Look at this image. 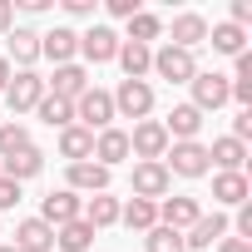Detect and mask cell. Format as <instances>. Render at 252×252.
Instances as JSON below:
<instances>
[{
    "mask_svg": "<svg viewBox=\"0 0 252 252\" xmlns=\"http://www.w3.org/2000/svg\"><path fill=\"white\" fill-rule=\"evenodd\" d=\"M74 119H79V129H114V99H109V89H84L79 99H74Z\"/></svg>",
    "mask_w": 252,
    "mask_h": 252,
    "instance_id": "obj_1",
    "label": "cell"
},
{
    "mask_svg": "<svg viewBox=\"0 0 252 252\" xmlns=\"http://www.w3.org/2000/svg\"><path fill=\"white\" fill-rule=\"evenodd\" d=\"M109 99H114V114H124V119H149V109H154V84H149V79H119V89H114Z\"/></svg>",
    "mask_w": 252,
    "mask_h": 252,
    "instance_id": "obj_2",
    "label": "cell"
},
{
    "mask_svg": "<svg viewBox=\"0 0 252 252\" xmlns=\"http://www.w3.org/2000/svg\"><path fill=\"white\" fill-rule=\"evenodd\" d=\"M129 154H139V163H163V154H168V134H163L158 119H139V124H134Z\"/></svg>",
    "mask_w": 252,
    "mask_h": 252,
    "instance_id": "obj_3",
    "label": "cell"
},
{
    "mask_svg": "<svg viewBox=\"0 0 252 252\" xmlns=\"http://www.w3.org/2000/svg\"><path fill=\"white\" fill-rule=\"evenodd\" d=\"M154 74H158V79H168V84H193L198 60H193V50L163 45V50H154Z\"/></svg>",
    "mask_w": 252,
    "mask_h": 252,
    "instance_id": "obj_4",
    "label": "cell"
},
{
    "mask_svg": "<svg viewBox=\"0 0 252 252\" xmlns=\"http://www.w3.org/2000/svg\"><path fill=\"white\" fill-rule=\"evenodd\" d=\"M163 168L168 173H178V178H203L213 163H208V144H168V154H163Z\"/></svg>",
    "mask_w": 252,
    "mask_h": 252,
    "instance_id": "obj_5",
    "label": "cell"
},
{
    "mask_svg": "<svg viewBox=\"0 0 252 252\" xmlns=\"http://www.w3.org/2000/svg\"><path fill=\"white\" fill-rule=\"evenodd\" d=\"M40 99H45V79H40L35 69L10 74V84H5V104H10V114H30Z\"/></svg>",
    "mask_w": 252,
    "mask_h": 252,
    "instance_id": "obj_6",
    "label": "cell"
},
{
    "mask_svg": "<svg viewBox=\"0 0 252 252\" xmlns=\"http://www.w3.org/2000/svg\"><path fill=\"white\" fill-rule=\"evenodd\" d=\"M227 94H232V79H227V74H218V69H208V74L198 69V74H193V109H198V114L222 109Z\"/></svg>",
    "mask_w": 252,
    "mask_h": 252,
    "instance_id": "obj_7",
    "label": "cell"
},
{
    "mask_svg": "<svg viewBox=\"0 0 252 252\" xmlns=\"http://www.w3.org/2000/svg\"><path fill=\"white\" fill-rule=\"evenodd\" d=\"M79 213H84V203H79V193H69V188H55V193L40 198V222H50V227H64V222H74Z\"/></svg>",
    "mask_w": 252,
    "mask_h": 252,
    "instance_id": "obj_8",
    "label": "cell"
},
{
    "mask_svg": "<svg viewBox=\"0 0 252 252\" xmlns=\"http://www.w3.org/2000/svg\"><path fill=\"white\" fill-rule=\"evenodd\" d=\"M119 45H124V40H119L109 25H94V30L79 35V55H84L89 64H109V60L119 55Z\"/></svg>",
    "mask_w": 252,
    "mask_h": 252,
    "instance_id": "obj_9",
    "label": "cell"
},
{
    "mask_svg": "<svg viewBox=\"0 0 252 252\" xmlns=\"http://www.w3.org/2000/svg\"><path fill=\"white\" fill-rule=\"evenodd\" d=\"M168 188H173V173H168L163 163H134V198L158 203Z\"/></svg>",
    "mask_w": 252,
    "mask_h": 252,
    "instance_id": "obj_10",
    "label": "cell"
},
{
    "mask_svg": "<svg viewBox=\"0 0 252 252\" xmlns=\"http://www.w3.org/2000/svg\"><path fill=\"white\" fill-rule=\"evenodd\" d=\"M198 129H203V114H198L193 104H173V114L163 119L168 144H193V139H198Z\"/></svg>",
    "mask_w": 252,
    "mask_h": 252,
    "instance_id": "obj_11",
    "label": "cell"
},
{
    "mask_svg": "<svg viewBox=\"0 0 252 252\" xmlns=\"http://www.w3.org/2000/svg\"><path fill=\"white\" fill-rule=\"evenodd\" d=\"M198 218H203L198 198H163V203H158V222H163V227H173V232H188Z\"/></svg>",
    "mask_w": 252,
    "mask_h": 252,
    "instance_id": "obj_12",
    "label": "cell"
},
{
    "mask_svg": "<svg viewBox=\"0 0 252 252\" xmlns=\"http://www.w3.org/2000/svg\"><path fill=\"white\" fill-rule=\"evenodd\" d=\"M124 158H129V134H124V129H99L94 134V163L99 168H114Z\"/></svg>",
    "mask_w": 252,
    "mask_h": 252,
    "instance_id": "obj_13",
    "label": "cell"
},
{
    "mask_svg": "<svg viewBox=\"0 0 252 252\" xmlns=\"http://www.w3.org/2000/svg\"><path fill=\"white\" fill-rule=\"evenodd\" d=\"M40 55H50L55 69H60V64H74V55H79V35L64 30V25H55L50 35H40Z\"/></svg>",
    "mask_w": 252,
    "mask_h": 252,
    "instance_id": "obj_14",
    "label": "cell"
},
{
    "mask_svg": "<svg viewBox=\"0 0 252 252\" xmlns=\"http://www.w3.org/2000/svg\"><path fill=\"white\" fill-rule=\"evenodd\" d=\"M10 247H20V252H55V227L40 222V218H25L15 227V242Z\"/></svg>",
    "mask_w": 252,
    "mask_h": 252,
    "instance_id": "obj_15",
    "label": "cell"
},
{
    "mask_svg": "<svg viewBox=\"0 0 252 252\" xmlns=\"http://www.w3.org/2000/svg\"><path fill=\"white\" fill-rule=\"evenodd\" d=\"M69 193H109V168H99L94 158L69 163Z\"/></svg>",
    "mask_w": 252,
    "mask_h": 252,
    "instance_id": "obj_16",
    "label": "cell"
},
{
    "mask_svg": "<svg viewBox=\"0 0 252 252\" xmlns=\"http://www.w3.org/2000/svg\"><path fill=\"white\" fill-rule=\"evenodd\" d=\"M222 237H227V218H222V213H213V218L203 213V218H198V222L188 227V237H183V247H193V252H203V247H213V242H222Z\"/></svg>",
    "mask_w": 252,
    "mask_h": 252,
    "instance_id": "obj_17",
    "label": "cell"
},
{
    "mask_svg": "<svg viewBox=\"0 0 252 252\" xmlns=\"http://www.w3.org/2000/svg\"><path fill=\"white\" fill-rule=\"evenodd\" d=\"M208 40V20L198 15V10H183V15H173V40L168 45H178V50H193V45H203Z\"/></svg>",
    "mask_w": 252,
    "mask_h": 252,
    "instance_id": "obj_18",
    "label": "cell"
},
{
    "mask_svg": "<svg viewBox=\"0 0 252 252\" xmlns=\"http://www.w3.org/2000/svg\"><path fill=\"white\" fill-rule=\"evenodd\" d=\"M5 45H10V60H15L20 69H30V64L40 60V30H30V25H15V30L5 35Z\"/></svg>",
    "mask_w": 252,
    "mask_h": 252,
    "instance_id": "obj_19",
    "label": "cell"
},
{
    "mask_svg": "<svg viewBox=\"0 0 252 252\" xmlns=\"http://www.w3.org/2000/svg\"><path fill=\"white\" fill-rule=\"evenodd\" d=\"M84 89H89V69H84V64H60V69H55V89H45V94H55V99H69V104H74Z\"/></svg>",
    "mask_w": 252,
    "mask_h": 252,
    "instance_id": "obj_20",
    "label": "cell"
},
{
    "mask_svg": "<svg viewBox=\"0 0 252 252\" xmlns=\"http://www.w3.org/2000/svg\"><path fill=\"white\" fill-rule=\"evenodd\" d=\"M114 60L124 64V79H144V74L154 69V50H149V45H134V40H124Z\"/></svg>",
    "mask_w": 252,
    "mask_h": 252,
    "instance_id": "obj_21",
    "label": "cell"
},
{
    "mask_svg": "<svg viewBox=\"0 0 252 252\" xmlns=\"http://www.w3.org/2000/svg\"><path fill=\"white\" fill-rule=\"evenodd\" d=\"M119 222L134 227V232H149V227H158V203H149V198H129V203L119 208Z\"/></svg>",
    "mask_w": 252,
    "mask_h": 252,
    "instance_id": "obj_22",
    "label": "cell"
},
{
    "mask_svg": "<svg viewBox=\"0 0 252 252\" xmlns=\"http://www.w3.org/2000/svg\"><path fill=\"white\" fill-rule=\"evenodd\" d=\"M45 168V154L40 149H25V154H15V158H0V178H10V183H25V178H35Z\"/></svg>",
    "mask_w": 252,
    "mask_h": 252,
    "instance_id": "obj_23",
    "label": "cell"
},
{
    "mask_svg": "<svg viewBox=\"0 0 252 252\" xmlns=\"http://www.w3.org/2000/svg\"><path fill=\"white\" fill-rule=\"evenodd\" d=\"M60 154H64L69 163H84V158H94V134H89V129H79V124L60 129Z\"/></svg>",
    "mask_w": 252,
    "mask_h": 252,
    "instance_id": "obj_24",
    "label": "cell"
},
{
    "mask_svg": "<svg viewBox=\"0 0 252 252\" xmlns=\"http://www.w3.org/2000/svg\"><path fill=\"white\" fill-rule=\"evenodd\" d=\"M242 158H247V144L237 139H213L208 149V163H218V173H242Z\"/></svg>",
    "mask_w": 252,
    "mask_h": 252,
    "instance_id": "obj_25",
    "label": "cell"
},
{
    "mask_svg": "<svg viewBox=\"0 0 252 252\" xmlns=\"http://www.w3.org/2000/svg\"><path fill=\"white\" fill-rule=\"evenodd\" d=\"M247 193H252V188H247V173H218V178H213V198H218L222 208H242Z\"/></svg>",
    "mask_w": 252,
    "mask_h": 252,
    "instance_id": "obj_26",
    "label": "cell"
},
{
    "mask_svg": "<svg viewBox=\"0 0 252 252\" xmlns=\"http://www.w3.org/2000/svg\"><path fill=\"white\" fill-rule=\"evenodd\" d=\"M79 218H84L94 232H99V227H114V222H119V198H109V193H94V198L84 203V213H79Z\"/></svg>",
    "mask_w": 252,
    "mask_h": 252,
    "instance_id": "obj_27",
    "label": "cell"
},
{
    "mask_svg": "<svg viewBox=\"0 0 252 252\" xmlns=\"http://www.w3.org/2000/svg\"><path fill=\"white\" fill-rule=\"evenodd\" d=\"M89 242H94V227H89L84 218L55 227V247H60V252H89Z\"/></svg>",
    "mask_w": 252,
    "mask_h": 252,
    "instance_id": "obj_28",
    "label": "cell"
},
{
    "mask_svg": "<svg viewBox=\"0 0 252 252\" xmlns=\"http://www.w3.org/2000/svg\"><path fill=\"white\" fill-rule=\"evenodd\" d=\"M208 40H213V50H218V55H232V60H237V55L247 50V30H237L232 20L213 25V30H208Z\"/></svg>",
    "mask_w": 252,
    "mask_h": 252,
    "instance_id": "obj_29",
    "label": "cell"
},
{
    "mask_svg": "<svg viewBox=\"0 0 252 252\" xmlns=\"http://www.w3.org/2000/svg\"><path fill=\"white\" fill-rule=\"evenodd\" d=\"M35 114L50 124V129H69V124H74V104H69V99H55V94H45V99L35 104Z\"/></svg>",
    "mask_w": 252,
    "mask_h": 252,
    "instance_id": "obj_30",
    "label": "cell"
},
{
    "mask_svg": "<svg viewBox=\"0 0 252 252\" xmlns=\"http://www.w3.org/2000/svg\"><path fill=\"white\" fill-rule=\"evenodd\" d=\"M25 149H35V139H30L25 124H0V158H15Z\"/></svg>",
    "mask_w": 252,
    "mask_h": 252,
    "instance_id": "obj_31",
    "label": "cell"
},
{
    "mask_svg": "<svg viewBox=\"0 0 252 252\" xmlns=\"http://www.w3.org/2000/svg\"><path fill=\"white\" fill-rule=\"evenodd\" d=\"M158 35H163V20H158V15L139 10V15L129 20V40H134V45H149V40H158Z\"/></svg>",
    "mask_w": 252,
    "mask_h": 252,
    "instance_id": "obj_32",
    "label": "cell"
},
{
    "mask_svg": "<svg viewBox=\"0 0 252 252\" xmlns=\"http://www.w3.org/2000/svg\"><path fill=\"white\" fill-rule=\"evenodd\" d=\"M144 247H149V252H188V247H183V232H173V227H163V222L149 227Z\"/></svg>",
    "mask_w": 252,
    "mask_h": 252,
    "instance_id": "obj_33",
    "label": "cell"
},
{
    "mask_svg": "<svg viewBox=\"0 0 252 252\" xmlns=\"http://www.w3.org/2000/svg\"><path fill=\"white\" fill-rule=\"evenodd\" d=\"M104 5H109V15H114V20H134V15L144 10L139 0H104Z\"/></svg>",
    "mask_w": 252,
    "mask_h": 252,
    "instance_id": "obj_34",
    "label": "cell"
},
{
    "mask_svg": "<svg viewBox=\"0 0 252 252\" xmlns=\"http://www.w3.org/2000/svg\"><path fill=\"white\" fill-rule=\"evenodd\" d=\"M227 139H237V144H247V139H252V109H242V114L232 119V134H227Z\"/></svg>",
    "mask_w": 252,
    "mask_h": 252,
    "instance_id": "obj_35",
    "label": "cell"
},
{
    "mask_svg": "<svg viewBox=\"0 0 252 252\" xmlns=\"http://www.w3.org/2000/svg\"><path fill=\"white\" fill-rule=\"evenodd\" d=\"M15 203H20V183L0 178V213H5V208H15Z\"/></svg>",
    "mask_w": 252,
    "mask_h": 252,
    "instance_id": "obj_36",
    "label": "cell"
},
{
    "mask_svg": "<svg viewBox=\"0 0 252 252\" xmlns=\"http://www.w3.org/2000/svg\"><path fill=\"white\" fill-rule=\"evenodd\" d=\"M237 237H242V242H252V203H242V208H237Z\"/></svg>",
    "mask_w": 252,
    "mask_h": 252,
    "instance_id": "obj_37",
    "label": "cell"
},
{
    "mask_svg": "<svg viewBox=\"0 0 252 252\" xmlns=\"http://www.w3.org/2000/svg\"><path fill=\"white\" fill-rule=\"evenodd\" d=\"M15 30V0H0V35Z\"/></svg>",
    "mask_w": 252,
    "mask_h": 252,
    "instance_id": "obj_38",
    "label": "cell"
},
{
    "mask_svg": "<svg viewBox=\"0 0 252 252\" xmlns=\"http://www.w3.org/2000/svg\"><path fill=\"white\" fill-rule=\"evenodd\" d=\"M247 20H252V0H232V25L242 30Z\"/></svg>",
    "mask_w": 252,
    "mask_h": 252,
    "instance_id": "obj_39",
    "label": "cell"
},
{
    "mask_svg": "<svg viewBox=\"0 0 252 252\" xmlns=\"http://www.w3.org/2000/svg\"><path fill=\"white\" fill-rule=\"evenodd\" d=\"M218 252H252V242H242V237H222Z\"/></svg>",
    "mask_w": 252,
    "mask_h": 252,
    "instance_id": "obj_40",
    "label": "cell"
},
{
    "mask_svg": "<svg viewBox=\"0 0 252 252\" xmlns=\"http://www.w3.org/2000/svg\"><path fill=\"white\" fill-rule=\"evenodd\" d=\"M69 15H94V0H64Z\"/></svg>",
    "mask_w": 252,
    "mask_h": 252,
    "instance_id": "obj_41",
    "label": "cell"
},
{
    "mask_svg": "<svg viewBox=\"0 0 252 252\" xmlns=\"http://www.w3.org/2000/svg\"><path fill=\"white\" fill-rule=\"evenodd\" d=\"M237 79H252V55H247V50L237 55Z\"/></svg>",
    "mask_w": 252,
    "mask_h": 252,
    "instance_id": "obj_42",
    "label": "cell"
},
{
    "mask_svg": "<svg viewBox=\"0 0 252 252\" xmlns=\"http://www.w3.org/2000/svg\"><path fill=\"white\" fill-rule=\"evenodd\" d=\"M5 84H10V60L0 55V94H5Z\"/></svg>",
    "mask_w": 252,
    "mask_h": 252,
    "instance_id": "obj_43",
    "label": "cell"
},
{
    "mask_svg": "<svg viewBox=\"0 0 252 252\" xmlns=\"http://www.w3.org/2000/svg\"><path fill=\"white\" fill-rule=\"evenodd\" d=\"M0 252H20V247H10V242H0Z\"/></svg>",
    "mask_w": 252,
    "mask_h": 252,
    "instance_id": "obj_44",
    "label": "cell"
}]
</instances>
